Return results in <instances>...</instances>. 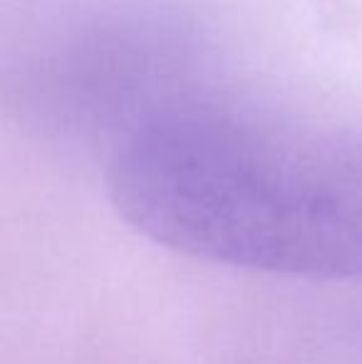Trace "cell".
<instances>
[{
    "label": "cell",
    "mask_w": 362,
    "mask_h": 364,
    "mask_svg": "<svg viewBox=\"0 0 362 364\" xmlns=\"http://www.w3.org/2000/svg\"><path fill=\"white\" fill-rule=\"evenodd\" d=\"M107 193L127 225L188 258L280 278H362L358 132L183 107L117 144Z\"/></svg>",
    "instance_id": "cell-1"
}]
</instances>
